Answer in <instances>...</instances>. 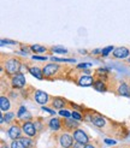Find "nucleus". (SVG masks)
Here are the masks:
<instances>
[{
	"label": "nucleus",
	"instance_id": "nucleus-1",
	"mask_svg": "<svg viewBox=\"0 0 130 148\" xmlns=\"http://www.w3.org/2000/svg\"><path fill=\"white\" fill-rule=\"evenodd\" d=\"M21 68L22 66H21L19 62L17 59H13V58L9 59L5 64V70L9 75H16V73H18V71L21 70Z\"/></svg>",
	"mask_w": 130,
	"mask_h": 148
},
{
	"label": "nucleus",
	"instance_id": "nucleus-2",
	"mask_svg": "<svg viewBox=\"0 0 130 148\" xmlns=\"http://www.w3.org/2000/svg\"><path fill=\"white\" fill-rule=\"evenodd\" d=\"M12 86L14 88H23L25 86V77L22 75V73H16V75H13L12 77Z\"/></svg>",
	"mask_w": 130,
	"mask_h": 148
},
{
	"label": "nucleus",
	"instance_id": "nucleus-3",
	"mask_svg": "<svg viewBox=\"0 0 130 148\" xmlns=\"http://www.w3.org/2000/svg\"><path fill=\"white\" fill-rule=\"evenodd\" d=\"M74 138L77 142H81V143H84V145L88 143V140H89L88 136H87V134L81 129H77V130L74 131Z\"/></svg>",
	"mask_w": 130,
	"mask_h": 148
},
{
	"label": "nucleus",
	"instance_id": "nucleus-4",
	"mask_svg": "<svg viewBox=\"0 0 130 148\" xmlns=\"http://www.w3.org/2000/svg\"><path fill=\"white\" fill-rule=\"evenodd\" d=\"M59 142L63 148H71L74 146V140H72V136L69 134H63L59 138Z\"/></svg>",
	"mask_w": 130,
	"mask_h": 148
},
{
	"label": "nucleus",
	"instance_id": "nucleus-5",
	"mask_svg": "<svg viewBox=\"0 0 130 148\" xmlns=\"http://www.w3.org/2000/svg\"><path fill=\"white\" fill-rule=\"evenodd\" d=\"M22 129L25 132V135H28L29 137H33L36 134V129H35V125L31 122H24L23 125H22Z\"/></svg>",
	"mask_w": 130,
	"mask_h": 148
},
{
	"label": "nucleus",
	"instance_id": "nucleus-6",
	"mask_svg": "<svg viewBox=\"0 0 130 148\" xmlns=\"http://www.w3.org/2000/svg\"><path fill=\"white\" fill-rule=\"evenodd\" d=\"M58 68H59V66H58L57 64H54V63H52V64H47L45 68H43V70H42L43 76L49 77V76L54 75V73L58 71Z\"/></svg>",
	"mask_w": 130,
	"mask_h": 148
},
{
	"label": "nucleus",
	"instance_id": "nucleus-7",
	"mask_svg": "<svg viewBox=\"0 0 130 148\" xmlns=\"http://www.w3.org/2000/svg\"><path fill=\"white\" fill-rule=\"evenodd\" d=\"M34 98H35V100L38 101L39 103H41V105L46 103L48 101V99H49L48 94L45 93V92H42V90H36L35 94H34Z\"/></svg>",
	"mask_w": 130,
	"mask_h": 148
},
{
	"label": "nucleus",
	"instance_id": "nucleus-8",
	"mask_svg": "<svg viewBox=\"0 0 130 148\" xmlns=\"http://www.w3.org/2000/svg\"><path fill=\"white\" fill-rule=\"evenodd\" d=\"M129 56V51L125 47H118L113 51V57L117 59H124Z\"/></svg>",
	"mask_w": 130,
	"mask_h": 148
},
{
	"label": "nucleus",
	"instance_id": "nucleus-9",
	"mask_svg": "<svg viewBox=\"0 0 130 148\" xmlns=\"http://www.w3.org/2000/svg\"><path fill=\"white\" fill-rule=\"evenodd\" d=\"M81 87H89L92 84H94V79L92 76H88V75H83L79 77L78 82H77Z\"/></svg>",
	"mask_w": 130,
	"mask_h": 148
},
{
	"label": "nucleus",
	"instance_id": "nucleus-10",
	"mask_svg": "<svg viewBox=\"0 0 130 148\" xmlns=\"http://www.w3.org/2000/svg\"><path fill=\"white\" fill-rule=\"evenodd\" d=\"M21 134H22V131H21V129L17 127V125H12V127L9 129V136L12 140L21 138Z\"/></svg>",
	"mask_w": 130,
	"mask_h": 148
},
{
	"label": "nucleus",
	"instance_id": "nucleus-11",
	"mask_svg": "<svg viewBox=\"0 0 130 148\" xmlns=\"http://www.w3.org/2000/svg\"><path fill=\"white\" fill-rule=\"evenodd\" d=\"M89 121H92L93 123H94V125H96L98 128H103L104 125H105V119L101 116H99V114H96V116H92L90 118H89Z\"/></svg>",
	"mask_w": 130,
	"mask_h": 148
},
{
	"label": "nucleus",
	"instance_id": "nucleus-12",
	"mask_svg": "<svg viewBox=\"0 0 130 148\" xmlns=\"http://www.w3.org/2000/svg\"><path fill=\"white\" fill-rule=\"evenodd\" d=\"M29 72L31 73L34 77H36L38 79H42L43 77V72H41V70L38 68V66H31V68H29Z\"/></svg>",
	"mask_w": 130,
	"mask_h": 148
},
{
	"label": "nucleus",
	"instance_id": "nucleus-13",
	"mask_svg": "<svg viewBox=\"0 0 130 148\" xmlns=\"http://www.w3.org/2000/svg\"><path fill=\"white\" fill-rule=\"evenodd\" d=\"M49 128L52 129V130H59L62 128L60 121L58 119V118H52V119L49 121Z\"/></svg>",
	"mask_w": 130,
	"mask_h": 148
},
{
	"label": "nucleus",
	"instance_id": "nucleus-14",
	"mask_svg": "<svg viewBox=\"0 0 130 148\" xmlns=\"http://www.w3.org/2000/svg\"><path fill=\"white\" fill-rule=\"evenodd\" d=\"M0 107H1V111H7V110H10L11 103H10L9 99L5 98V97H1V98H0Z\"/></svg>",
	"mask_w": 130,
	"mask_h": 148
},
{
	"label": "nucleus",
	"instance_id": "nucleus-15",
	"mask_svg": "<svg viewBox=\"0 0 130 148\" xmlns=\"http://www.w3.org/2000/svg\"><path fill=\"white\" fill-rule=\"evenodd\" d=\"M118 93L120 95H124V97H130V89L125 83H122L118 88Z\"/></svg>",
	"mask_w": 130,
	"mask_h": 148
},
{
	"label": "nucleus",
	"instance_id": "nucleus-16",
	"mask_svg": "<svg viewBox=\"0 0 130 148\" xmlns=\"http://www.w3.org/2000/svg\"><path fill=\"white\" fill-rule=\"evenodd\" d=\"M52 106L55 107V108H62L65 106V100L62 99V98H55L52 102Z\"/></svg>",
	"mask_w": 130,
	"mask_h": 148
},
{
	"label": "nucleus",
	"instance_id": "nucleus-17",
	"mask_svg": "<svg viewBox=\"0 0 130 148\" xmlns=\"http://www.w3.org/2000/svg\"><path fill=\"white\" fill-rule=\"evenodd\" d=\"M64 125H65V127H66L68 129H70V130H74V129H76V128L78 127L77 122L70 119V118H66V121H65V124H64Z\"/></svg>",
	"mask_w": 130,
	"mask_h": 148
},
{
	"label": "nucleus",
	"instance_id": "nucleus-18",
	"mask_svg": "<svg viewBox=\"0 0 130 148\" xmlns=\"http://www.w3.org/2000/svg\"><path fill=\"white\" fill-rule=\"evenodd\" d=\"M30 48H31L33 52H35V53H43V52L46 51L45 47H43V46H40V45H33Z\"/></svg>",
	"mask_w": 130,
	"mask_h": 148
},
{
	"label": "nucleus",
	"instance_id": "nucleus-19",
	"mask_svg": "<svg viewBox=\"0 0 130 148\" xmlns=\"http://www.w3.org/2000/svg\"><path fill=\"white\" fill-rule=\"evenodd\" d=\"M94 88H95L98 92H105V84L101 82V81H96V82H94Z\"/></svg>",
	"mask_w": 130,
	"mask_h": 148
},
{
	"label": "nucleus",
	"instance_id": "nucleus-20",
	"mask_svg": "<svg viewBox=\"0 0 130 148\" xmlns=\"http://www.w3.org/2000/svg\"><path fill=\"white\" fill-rule=\"evenodd\" d=\"M21 142L23 143V146L25 148H30L33 146V142H31V140H29V138H25V137H21Z\"/></svg>",
	"mask_w": 130,
	"mask_h": 148
},
{
	"label": "nucleus",
	"instance_id": "nucleus-21",
	"mask_svg": "<svg viewBox=\"0 0 130 148\" xmlns=\"http://www.w3.org/2000/svg\"><path fill=\"white\" fill-rule=\"evenodd\" d=\"M11 148H25L23 146V143L21 142V140L17 138V140H13L12 143H11Z\"/></svg>",
	"mask_w": 130,
	"mask_h": 148
},
{
	"label": "nucleus",
	"instance_id": "nucleus-22",
	"mask_svg": "<svg viewBox=\"0 0 130 148\" xmlns=\"http://www.w3.org/2000/svg\"><path fill=\"white\" fill-rule=\"evenodd\" d=\"M53 62H68V63H75V59H65V58H52Z\"/></svg>",
	"mask_w": 130,
	"mask_h": 148
},
{
	"label": "nucleus",
	"instance_id": "nucleus-23",
	"mask_svg": "<svg viewBox=\"0 0 130 148\" xmlns=\"http://www.w3.org/2000/svg\"><path fill=\"white\" fill-rule=\"evenodd\" d=\"M59 114L63 116L64 118H70V117H72V113H70L69 111H66V110H60V111H59Z\"/></svg>",
	"mask_w": 130,
	"mask_h": 148
},
{
	"label": "nucleus",
	"instance_id": "nucleus-24",
	"mask_svg": "<svg viewBox=\"0 0 130 148\" xmlns=\"http://www.w3.org/2000/svg\"><path fill=\"white\" fill-rule=\"evenodd\" d=\"M112 48H114L113 46H108V47H105L104 49H101V54H103L104 57H106L108 53H110V52L112 51Z\"/></svg>",
	"mask_w": 130,
	"mask_h": 148
},
{
	"label": "nucleus",
	"instance_id": "nucleus-25",
	"mask_svg": "<svg viewBox=\"0 0 130 148\" xmlns=\"http://www.w3.org/2000/svg\"><path fill=\"white\" fill-rule=\"evenodd\" d=\"M90 66H92L90 63H82V64H78L77 68L78 69H88V68H90Z\"/></svg>",
	"mask_w": 130,
	"mask_h": 148
},
{
	"label": "nucleus",
	"instance_id": "nucleus-26",
	"mask_svg": "<svg viewBox=\"0 0 130 148\" xmlns=\"http://www.w3.org/2000/svg\"><path fill=\"white\" fill-rule=\"evenodd\" d=\"M52 51L53 52H57V53H66V52H68L65 48H62V47H53Z\"/></svg>",
	"mask_w": 130,
	"mask_h": 148
},
{
	"label": "nucleus",
	"instance_id": "nucleus-27",
	"mask_svg": "<svg viewBox=\"0 0 130 148\" xmlns=\"http://www.w3.org/2000/svg\"><path fill=\"white\" fill-rule=\"evenodd\" d=\"M72 118H74V119H76V121H81V119H82V116L75 111V112H72Z\"/></svg>",
	"mask_w": 130,
	"mask_h": 148
},
{
	"label": "nucleus",
	"instance_id": "nucleus-28",
	"mask_svg": "<svg viewBox=\"0 0 130 148\" xmlns=\"http://www.w3.org/2000/svg\"><path fill=\"white\" fill-rule=\"evenodd\" d=\"M24 114H25V108L22 106V107L19 108V111H18V117H19V118H23Z\"/></svg>",
	"mask_w": 130,
	"mask_h": 148
},
{
	"label": "nucleus",
	"instance_id": "nucleus-29",
	"mask_svg": "<svg viewBox=\"0 0 130 148\" xmlns=\"http://www.w3.org/2000/svg\"><path fill=\"white\" fill-rule=\"evenodd\" d=\"M33 59L34 60H47V57H41V56H34L33 57Z\"/></svg>",
	"mask_w": 130,
	"mask_h": 148
},
{
	"label": "nucleus",
	"instance_id": "nucleus-30",
	"mask_svg": "<svg viewBox=\"0 0 130 148\" xmlns=\"http://www.w3.org/2000/svg\"><path fill=\"white\" fill-rule=\"evenodd\" d=\"M74 148H84L86 146H84V143H81V142H77L76 141V143H74V146H72Z\"/></svg>",
	"mask_w": 130,
	"mask_h": 148
},
{
	"label": "nucleus",
	"instance_id": "nucleus-31",
	"mask_svg": "<svg viewBox=\"0 0 130 148\" xmlns=\"http://www.w3.org/2000/svg\"><path fill=\"white\" fill-rule=\"evenodd\" d=\"M13 113H7V114H5V121L6 122H10L11 119H12V118H13Z\"/></svg>",
	"mask_w": 130,
	"mask_h": 148
},
{
	"label": "nucleus",
	"instance_id": "nucleus-32",
	"mask_svg": "<svg viewBox=\"0 0 130 148\" xmlns=\"http://www.w3.org/2000/svg\"><path fill=\"white\" fill-rule=\"evenodd\" d=\"M42 111H46V112H48L49 114H55L54 110H49V108H47V107H42Z\"/></svg>",
	"mask_w": 130,
	"mask_h": 148
},
{
	"label": "nucleus",
	"instance_id": "nucleus-33",
	"mask_svg": "<svg viewBox=\"0 0 130 148\" xmlns=\"http://www.w3.org/2000/svg\"><path fill=\"white\" fill-rule=\"evenodd\" d=\"M5 43H10V45H16V42H14V41H9V40H1V45L4 46L5 45Z\"/></svg>",
	"mask_w": 130,
	"mask_h": 148
},
{
	"label": "nucleus",
	"instance_id": "nucleus-34",
	"mask_svg": "<svg viewBox=\"0 0 130 148\" xmlns=\"http://www.w3.org/2000/svg\"><path fill=\"white\" fill-rule=\"evenodd\" d=\"M105 143H107V145H114V143H116V141H113V140L105 138Z\"/></svg>",
	"mask_w": 130,
	"mask_h": 148
},
{
	"label": "nucleus",
	"instance_id": "nucleus-35",
	"mask_svg": "<svg viewBox=\"0 0 130 148\" xmlns=\"http://www.w3.org/2000/svg\"><path fill=\"white\" fill-rule=\"evenodd\" d=\"M84 148H95V147H94L93 145H86V147Z\"/></svg>",
	"mask_w": 130,
	"mask_h": 148
},
{
	"label": "nucleus",
	"instance_id": "nucleus-36",
	"mask_svg": "<svg viewBox=\"0 0 130 148\" xmlns=\"http://www.w3.org/2000/svg\"><path fill=\"white\" fill-rule=\"evenodd\" d=\"M1 148H7V147H6V145H5V142H4V141H3V142H1Z\"/></svg>",
	"mask_w": 130,
	"mask_h": 148
}]
</instances>
